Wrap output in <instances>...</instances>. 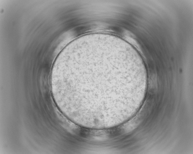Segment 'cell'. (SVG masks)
<instances>
[{
	"instance_id": "cell-1",
	"label": "cell",
	"mask_w": 193,
	"mask_h": 154,
	"mask_svg": "<svg viewBox=\"0 0 193 154\" xmlns=\"http://www.w3.org/2000/svg\"><path fill=\"white\" fill-rule=\"evenodd\" d=\"M71 73L76 75H71L76 78L71 79L72 87L82 106L97 110L111 107L113 99L118 100L119 88L126 82L122 66L106 61L86 64Z\"/></svg>"
}]
</instances>
